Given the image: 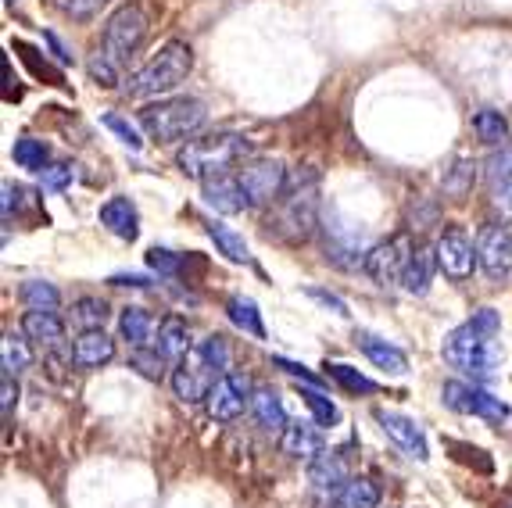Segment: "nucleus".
Masks as SVG:
<instances>
[{"mask_svg":"<svg viewBox=\"0 0 512 508\" xmlns=\"http://www.w3.org/2000/svg\"><path fill=\"white\" fill-rule=\"evenodd\" d=\"M498 330H502V319H498L495 308L473 312V319H466L459 330H452L444 337L441 344L444 362L470 376H491L502 365L505 355L502 344H498Z\"/></svg>","mask_w":512,"mask_h":508,"instance_id":"obj_1","label":"nucleus"},{"mask_svg":"<svg viewBox=\"0 0 512 508\" xmlns=\"http://www.w3.org/2000/svg\"><path fill=\"white\" fill-rule=\"evenodd\" d=\"M190 65H194V58H190V47L180 40L165 43L162 51L154 54L151 61H147L144 68H140L137 76L126 83V94L129 97H158V94H169V90H176V86L183 83V79L190 76Z\"/></svg>","mask_w":512,"mask_h":508,"instance_id":"obj_2","label":"nucleus"},{"mask_svg":"<svg viewBox=\"0 0 512 508\" xmlns=\"http://www.w3.org/2000/svg\"><path fill=\"white\" fill-rule=\"evenodd\" d=\"M248 154V140L237 133H219V136H205V140H190L176 161L180 169L194 179H212V176H226L233 161H240Z\"/></svg>","mask_w":512,"mask_h":508,"instance_id":"obj_3","label":"nucleus"},{"mask_svg":"<svg viewBox=\"0 0 512 508\" xmlns=\"http://www.w3.org/2000/svg\"><path fill=\"white\" fill-rule=\"evenodd\" d=\"M140 126L151 140L158 144H176L183 136L197 133L205 126V104L194 101V97H176V101H158L147 104L140 111Z\"/></svg>","mask_w":512,"mask_h":508,"instance_id":"obj_4","label":"nucleus"},{"mask_svg":"<svg viewBox=\"0 0 512 508\" xmlns=\"http://www.w3.org/2000/svg\"><path fill=\"white\" fill-rule=\"evenodd\" d=\"M316 187H319V176L312 169L294 176L280 194V212H276V222H280V233L287 240H305L316 226V212H319V201H316Z\"/></svg>","mask_w":512,"mask_h":508,"instance_id":"obj_5","label":"nucleus"},{"mask_svg":"<svg viewBox=\"0 0 512 508\" xmlns=\"http://www.w3.org/2000/svg\"><path fill=\"white\" fill-rule=\"evenodd\" d=\"M222 369L212 362V358L201 351V344H197L194 351H190L183 362H176V369H172V390H176V398L180 401H208V394H212V387L222 380Z\"/></svg>","mask_w":512,"mask_h":508,"instance_id":"obj_6","label":"nucleus"},{"mask_svg":"<svg viewBox=\"0 0 512 508\" xmlns=\"http://www.w3.org/2000/svg\"><path fill=\"white\" fill-rule=\"evenodd\" d=\"M147 36V18L137 4H126L111 15L108 29H104V54L115 61H126L129 54L137 51Z\"/></svg>","mask_w":512,"mask_h":508,"instance_id":"obj_7","label":"nucleus"},{"mask_svg":"<svg viewBox=\"0 0 512 508\" xmlns=\"http://www.w3.org/2000/svg\"><path fill=\"white\" fill-rule=\"evenodd\" d=\"M441 398L452 412L480 415V419H491V423H502L505 415H509V405H505L502 398H495V394H487L484 387H473V383H462V380L444 383Z\"/></svg>","mask_w":512,"mask_h":508,"instance_id":"obj_8","label":"nucleus"},{"mask_svg":"<svg viewBox=\"0 0 512 508\" xmlns=\"http://www.w3.org/2000/svg\"><path fill=\"white\" fill-rule=\"evenodd\" d=\"M477 262L491 280H505L512 272V229L505 222H487L480 229Z\"/></svg>","mask_w":512,"mask_h":508,"instance_id":"obj_9","label":"nucleus"},{"mask_svg":"<svg viewBox=\"0 0 512 508\" xmlns=\"http://www.w3.org/2000/svg\"><path fill=\"white\" fill-rule=\"evenodd\" d=\"M237 179H240V187L248 190L251 204H269L287 187V169H283L280 161L258 158V161H248V165L237 172Z\"/></svg>","mask_w":512,"mask_h":508,"instance_id":"obj_10","label":"nucleus"},{"mask_svg":"<svg viewBox=\"0 0 512 508\" xmlns=\"http://www.w3.org/2000/svg\"><path fill=\"white\" fill-rule=\"evenodd\" d=\"M437 265L444 269V276L452 280H466L473 272V262H477V251H473V240L466 237L462 226H448L437 240Z\"/></svg>","mask_w":512,"mask_h":508,"instance_id":"obj_11","label":"nucleus"},{"mask_svg":"<svg viewBox=\"0 0 512 508\" xmlns=\"http://www.w3.org/2000/svg\"><path fill=\"white\" fill-rule=\"evenodd\" d=\"M412 258V244L405 237H394L387 244H376L366 254V272L373 276L380 287H391V283H402V272Z\"/></svg>","mask_w":512,"mask_h":508,"instance_id":"obj_12","label":"nucleus"},{"mask_svg":"<svg viewBox=\"0 0 512 508\" xmlns=\"http://www.w3.org/2000/svg\"><path fill=\"white\" fill-rule=\"evenodd\" d=\"M248 394H251L248 376L226 373L212 387V394H208V415H212V419H219V423H230V419H237V415L244 412V405H248Z\"/></svg>","mask_w":512,"mask_h":508,"instance_id":"obj_13","label":"nucleus"},{"mask_svg":"<svg viewBox=\"0 0 512 508\" xmlns=\"http://www.w3.org/2000/svg\"><path fill=\"white\" fill-rule=\"evenodd\" d=\"M373 419L380 423V430L391 437L398 448L405 451L409 458H416V462H427L430 451H427V437H423V430H419V423H412L409 415H398V412H384V408H376Z\"/></svg>","mask_w":512,"mask_h":508,"instance_id":"obj_14","label":"nucleus"},{"mask_svg":"<svg viewBox=\"0 0 512 508\" xmlns=\"http://www.w3.org/2000/svg\"><path fill=\"white\" fill-rule=\"evenodd\" d=\"M205 204L219 215H240L244 208H251V197L237 176H212L205 179Z\"/></svg>","mask_w":512,"mask_h":508,"instance_id":"obj_15","label":"nucleus"},{"mask_svg":"<svg viewBox=\"0 0 512 508\" xmlns=\"http://www.w3.org/2000/svg\"><path fill=\"white\" fill-rule=\"evenodd\" d=\"M308 480L316 483V491L323 494L344 487L348 483V458H344V451H319L312 458V466H308Z\"/></svg>","mask_w":512,"mask_h":508,"instance_id":"obj_16","label":"nucleus"},{"mask_svg":"<svg viewBox=\"0 0 512 508\" xmlns=\"http://www.w3.org/2000/svg\"><path fill=\"white\" fill-rule=\"evenodd\" d=\"M434 269H437V251H430V247H412V258L402 272L405 294H412V297L427 294L430 283H434Z\"/></svg>","mask_w":512,"mask_h":508,"instance_id":"obj_17","label":"nucleus"},{"mask_svg":"<svg viewBox=\"0 0 512 508\" xmlns=\"http://www.w3.org/2000/svg\"><path fill=\"white\" fill-rule=\"evenodd\" d=\"M280 448L291 458H316L323 451V433L312 423H287L280 430Z\"/></svg>","mask_w":512,"mask_h":508,"instance_id":"obj_18","label":"nucleus"},{"mask_svg":"<svg viewBox=\"0 0 512 508\" xmlns=\"http://www.w3.org/2000/svg\"><path fill=\"white\" fill-rule=\"evenodd\" d=\"M137 222H140L137 208H133L129 197H111L101 208V226L108 229V233H115L119 240H137V233H140Z\"/></svg>","mask_w":512,"mask_h":508,"instance_id":"obj_19","label":"nucleus"},{"mask_svg":"<svg viewBox=\"0 0 512 508\" xmlns=\"http://www.w3.org/2000/svg\"><path fill=\"white\" fill-rule=\"evenodd\" d=\"M154 348L162 351L165 362H183V358L194 351V344H190V330H187V322L180 319V315H169V319L158 326V344Z\"/></svg>","mask_w":512,"mask_h":508,"instance_id":"obj_20","label":"nucleus"},{"mask_svg":"<svg viewBox=\"0 0 512 508\" xmlns=\"http://www.w3.org/2000/svg\"><path fill=\"white\" fill-rule=\"evenodd\" d=\"M22 333H26L29 340H36L40 348H61V340H65V322H61L54 312H33V308H29L26 319H22Z\"/></svg>","mask_w":512,"mask_h":508,"instance_id":"obj_21","label":"nucleus"},{"mask_svg":"<svg viewBox=\"0 0 512 508\" xmlns=\"http://www.w3.org/2000/svg\"><path fill=\"white\" fill-rule=\"evenodd\" d=\"M111 358H115V340L104 330H86L76 340V365H83V369H101Z\"/></svg>","mask_w":512,"mask_h":508,"instance_id":"obj_22","label":"nucleus"},{"mask_svg":"<svg viewBox=\"0 0 512 508\" xmlns=\"http://www.w3.org/2000/svg\"><path fill=\"white\" fill-rule=\"evenodd\" d=\"M380 505V491L369 476H355L344 487L330 491V508H376Z\"/></svg>","mask_w":512,"mask_h":508,"instance_id":"obj_23","label":"nucleus"},{"mask_svg":"<svg viewBox=\"0 0 512 508\" xmlns=\"http://www.w3.org/2000/svg\"><path fill=\"white\" fill-rule=\"evenodd\" d=\"M359 348L366 351V358L376 365V369H387V373H394V376L409 373V358H405V351L394 348V344H387V340L362 333V337H359Z\"/></svg>","mask_w":512,"mask_h":508,"instance_id":"obj_24","label":"nucleus"},{"mask_svg":"<svg viewBox=\"0 0 512 508\" xmlns=\"http://www.w3.org/2000/svg\"><path fill=\"white\" fill-rule=\"evenodd\" d=\"M119 330H122V340H126L129 348H147L151 344V333H154V319L147 308H126L119 319Z\"/></svg>","mask_w":512,"mask_h":508,"instance_id":"obj_25","label":"nucleus"},{"mask_svg":"<svg viewBox=\"0 0 512 508\" xmlns=\"http://www.w3.org/2000/svg\"><path fill=\"white\" fill-rule=\"evenodd\" d=\"M208 237L215 240V247H219L230 262H237V265H244V262H251V251H248V240L240 237L237 229H230L226 222H208Z\"/></svg>","mask_w":512,"mask_h":508,"instance_id":"obj_26","label":"nucleus"},{"mask_svg":"<svg viewBox=\"0 0 512 508\" xmlns=\"http://www.w3.org/2000/svg\"><path fill=\"white\" fill-rule=\"evenodd\" d=\"M226 315L237 330L251 333V337L262 340L265 337V326H262V315H258V305L251 297H230V305H226Z\"/></svg>","mask_w":512,"mask_h":508,"instance_id":"obj_27","label":"nucleus"},{"mask_svg":"<svg viewBox=\"0 0 512 508\" xmlns=\"http://www.w3.org/2000/svg\"><path fill=\"white\" fill-rule=\"evenodd\" d=\"M251 412H255V419L265 426V430H283V426H287V412H283L280 398H276L273 390H255Z\"/></svg>","mask_w":512,"mask_h":508,"instance_id":"obj_28","label":"nucleus"},{"mask_svg":"<svg viewBox=\"0 0 512 508\" xmlns=\"http://www.w3.org/2000/svg\"><path fill=\"white\" fill-rule=\"evenodd\" d=\"M72 322H76L79 330H101L104 322H108V305H104L101 297H79L76 305H72Z\"/></svg>","mask_w":512,"mask_h":508,"instance_id":"obj_29","label":"nucleus"},{"mask_svg":"<svg viewBox=\"0 0 512 508\" xmlns=\"http://www.w3.org/2000/svg\"><path fill=\"white\" fill-rule=\"evenodd\" d=\"M0 358H4V373H11V376L26 373L29 365H33V351H29L26 340L15 337V333L4 337V344H0Z\"/></svg>","mask_w":512,"mask_h":508,"instance_id":"obj_30","label":"nucleus"},{"mask_svg":"<svg viewBox=\"0 0 512 508\" xmlns=\"http://www.w3.org/2000/svg\"><path fill=\"white\" fill-rule=\"evenodd\" d=\"M487 179H491V190H502V194H509L512 187V144L505 140L502 151H495L491 158H487Z\"/></svg>","mask_w":512,"mask_h":508,"instance_id":"obj_31","label":"nucleus"},{"mask_svg":"<svg viewBox=\"0 0 512 508\" xmlns=\"http://www.w3.org/2000/svg\"><path fill=\"white\" fill-rule=\"evenodd\" d=\"M22 301H26L33 312H54V308L61 305V294L54 290V283L29 280V283H22Z\"/></svg>","mask_w":512,"mask_h":508,"instance_id":"obj_32","label":"nucleus"},{"mask_svg":"<svg viewBox=\"0 0 512 508\" xmlns=\"http://www.w3.org/2000/svg\"><path fill=\"white\" fill-rule=\"evenodd\" d=\"M11 158H15V165H22V169L43 172L47 169V144L33 140V136H22V140L11 147Z\"/></svg>","mask_w":512,"mask_h":508,"instance_id":"obj_33","label":"nucleus"},{"mask_svg":"<svg viewBox=\"0 0 512 508\" xmlns=\"http://www.w3.org/2000/svg\"><path fill=\"white\" fill-rule=\"evenodd\" d=\"M473 133H477L484 144H495V147L509 140V126H505V119L498 111H477V115H473Z\"/></svg>","mask_w":512,"mask_h":508,"instance_id":"obj_34","label":"nucleus"},{"mask_svg":"<svg viewBox=\"0 0 512 508\" xmlns=\"http://www.w3.org/2000/svg\"><path fill=\"white\" fill-rule=\"evenodd\" d=\"M326 369H330V376L341 383L344 390H355V394H373L376 390V383L369 380V376H362L359 369H351V365H344V362H330Z\"/></svg>","mask_w":512,"mask_h":508,"instance_id":"obj_35","label":"nucleus"},{"mask_svg":"<svg viewBox=\"0 0 512 508\" xmlns=\"http://www.w3.org/2000/svg\"><path fill=\"white\" fill-rule=\"evenodd\" d=\"M301 398H305L308 412L316 415V423H319V426H333L337 419H341V415H337V408H333V401L326 398V394H323L319 387H308L305 394H301Z\"/></svg>","mask_w":512,"mask_h":508,"instance_id":"obj_36","label":"nucleus"},{"mask_svg":"<svg viewBox=\"0 0 512 508\" xmlns=\"http://www.w3.org/2000/svg\"><path fill=\"white\" fill-rule=\"evenodd\" d=\"M133 365H137V369H140L144 376H151V380H162L165 365H169V362H165V355H162L158 348H151V351H147V348H137V351H133Z\"/></svg>","mask_w":512,"mask_h":508,"instance_id":"obj_37","label":"nucleus"},{"mask_svg":"<svg viewBox=\"0 0 512 508\" xmlns=\"http://www.w3.org/2000/svg\"><path fill=\"white\" fill-rule=\"evenodd\" d=\"M115 65H119V61L108 58L104 51H97L94 58H90V76H94V83L108 86V90H111V86L119 83V72H115Z\"/></svg>","mask_w":512,"mask_h":508,"instance_id":"obj_38","label":"nucleus"},{"mask_svg":"<svg viewBox=\"0 0 512 508\" xmlns=\"http://www.w3.org/2000/svg\"><path fill=\"white\" fill-rule=\"evenodd\" d=\"M72 176H76V169H72L69 161H58V165H47V169L40 172V187L43 190H65L72 183Z\"/></svg>","mask_w":512,"mask_h":508,"instance_id":"obj_39","label":"nucleus"},{"mask_svg":"<svg viewBox=\"0 0 512 508\" xmlns=\"http://www.w3.org/2000/svg\"><path fill=\"white\" fill-rule=\"evenodd\" d=\"M108 0H54V8L61 11V15L69 18H79V22H86V18H94L97 11L104 8Z\"/></svg>","mask_w":512,"mask_h":508,"instance_id":"obj_40","label":"nucleus"},{"mask_svg":"<svg viewBox=\"0 0 512 508\" xmlns=\"http://www.w3.org/2000/svg\"><path fill=\"white\" fill-rule=\"evenodd\" d=\"M104 126L111 129V133L119 136L122 144L129 147V151H140V147H144V140H140V133H137V126H129L126 119H122V115H104Z\"/></svg>","mask_w":512,"mask_h":508,"instance_id":"obj_41","label":"nucleus"},{"mask_svg":"<svg viewBox=\"0 0 512 508\" xmlns=\"http://www.w3.org/2000/svg\"><path fill=\"white\" fill-rule=\"evenodd\" d=\"M470 183H473V165H470V161H455L452 176L444 179V190L459 197V194H466V190H470Z\"/></svg>","mask_w":512,"mask_h":508,"instance_id":"obj_42","label":"nucleus"},{"mask_svg":"<svg viewBox=\"0 0 512 508\" xmlns=\"http://www.w3.org/2000/svg\"><path fill=\"white\" fill-rule=\"evenodd\" d=\"M147 265H151L154 272H162V276H176V269H180L176 254L165 251V247H151V251H147Z\"/></svg>","mask_w":512,"mask_h":508,"instance_id":"obj_43","label":"nucleus"},{"mask_svg":"<svg viewBox=\"0 0 512 508\" xmlns=\"http://www.w3.org/2000/svg\"><path fill=\"white\" fill-rule=\"evenodd\" d=\"M276 365H280V369H283V373H287V376H298V380H305L308 387H319V380H316V376H312V373H308L305 365L287 362V358H276Z\"/></svg>","mask_w":512,"mask_h":508,"instance_id":"obj_44","label":"nucleus"},{"mask_svg":"<svg viewBox=\"0 0 512 508\" xmlns=\"http://www.w3.org/2000/svg\"><path fill=\"white\" fill-rule=\"evenodd\" d=\"M0 405H4V415H11V405H15V398H18V387H15V376L11 373H4L0 376Z\"/></svg>","mask_w":512,"mask_h":508,"instance_id":"obj_45","label":"nucleus"},{"mask_svg":"<svg viewBox=\"0 0 512 508\" xmlns=\"http://www.w3.org/2000/svg\"><path fill=\"white\" fill-rule=\"evenodd\" d=\"M308 297H316L319 305H326V308H333L337 315H348V305H344L341 297H333V294H326V290H319V287H312L308 290Z\"/></svg>","mask_w":512,"mask_h":508,"instance_id":"obj_46","label":"nucleus"},{"mask_svg":"<svg viewBox=\"0 0 512 508\" xmlns=\"http://www.w3.org/2000/svg\"><path fill=\"white\" fill-rule=\"evenodd\" d=\"M147 276H111V287H147Z\"/></svg>","mask_w":512,"mask_h":508,"instance_id":"obj_47","label":"nucleus"},{"mask_svg":"<svg viewBox=\"0 0 512 508\" xmlns=\"http://www.w3.org/2000/svg\"><path fill=\"white\" fill-rule=\"evenodd\" d=\"M47 43H51V47H54V54H58V61H65V65H69V61H72V54L65 51V47H61V43H58V36H47Z\"/></svg>","mask_w":512,"mask_h":508,"instance_id":"obj_48","label":"nucleus"},{"mask_svg":"<svg viewBox=\"0 0 512 508\" xmlns=\"http://www.w3.org/2000/svg\"><path fill=\"white\" fill-rule=\"evenodd\" d=\"M505 197H509V204H512V187H509V194H505Z\"/></svg>","mask_w":512,"mask_h":508,"instance_id":"obj_49","label":"nucleus"}]
</instances>
